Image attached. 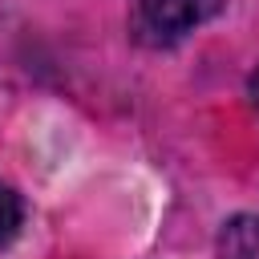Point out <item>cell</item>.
I'll return each instance as SVG.
<instances>
[{
	"instance_id": "6da1fadb",
	"label": "cell",
	"mask_w": 259,
	"mask_h": 259,
	"mask_svg": "<svg viewBox=\"0 0 259 259\" xmlns=\"http://www.w3.org/2000/svg\"><path fill=\"white\" fill-rule=\"evenodd\" d=\"M223 8L227 0H134L130 36L146 49H170L206 20H214Z\"/></svg>"
},
{
	"instance_id": "3957f363",
	"label": "cell",
	"mask_w": 259,
	"mask_h": 259,
	"mask_svg": "<svg viewBox=\"0 0 259 259\" xmlns=\"http://www.w3.org/2000/svg\"><path fill=\"white\" fill-rule=\"evenodd\" d=\"M20 223H24V202H20V194H16L8 182H0V247H8V243L16 239Z\"/></svg>"
},
{
	"instance_id": "277c9868",
	"label": "cell",
	"mask_w": 259,
	"mask_h": 259,
	"mask_svg": "<svg viewBox=\"0 0 259 259\" xmlns=\"http://www.w3.org/2000/svg\"><path fill=\"white\" fill-rule=\"evenodd\" d=\"M251 105H255V113H259V69L251 73Z\"/></svg>"
},
{
	"instance_id": "7a4b0ae2",
	"label": "cell",
	"mask_w": 259,
	"mask_h": 259,
	"mask_svg": "<svg viewBox=\"0 0 259 259\" xmlns=\"http://www.w3.org/2000/svg\"><path fill=\"white\" fill-rule=\"evenodd\" d=\"M219 255L223 259H259V219L255 214L231 219L219 235Z\"/></svg>"
}]
</instances>
